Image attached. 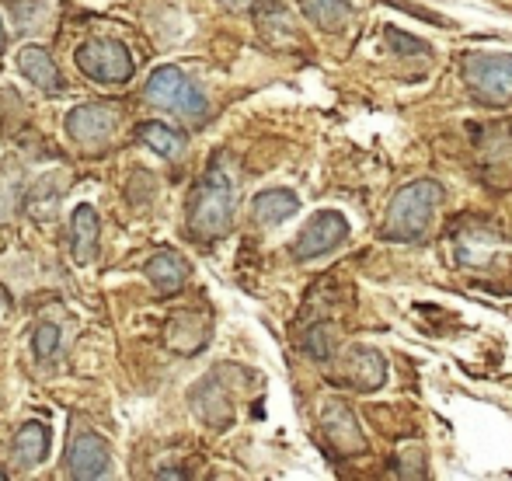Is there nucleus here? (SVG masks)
I'll list each match as a JSON object with an SVG mask.
<instances>
[{
	"mask_svg": "<svg viewBox=\"0 0 512 481\" xmlns=\"http://www.w3.org/2000/svg\"><path fill=\"white\" fill-rule=\"evenodd\" d=\"M234 178L227 175L223 164H209L206 175L199 178L196 192L189 199V231L199 241H216L230 231L234 220Z\"/></svg>",
	"mask_w": 512,
	"mask_h": 481,
	"instance_id": "nucleus-1",
	"label": "nucleus"
},
{
	"mask_svg": "<svg viewBox=\"0 0 512 481\" xmlns=\"http://www.w3.org/2000/svg\"><path fill=\"white\" fill-rule=\"evenodd\" d=\"M443 203V185L436 178H415L411 185L391 199V210L384 220V238L391 241H418L425 238L432 217Z\"/></svg>",
	"mask_w": 512,
	"mask_h": 481,
	"instance_id": "nucleus-2",
	"label": "nucleus"
},
{
	"mask_svg": "<svg viewBox=\"0 0 512 481\" xmlns=\"http://www.w3.org/2000/svg\"><path fill=\"white\" fill-rule=\"evenodd\" d=\"M143 98L157 109L178 112L185 122H203L209 116L206 95L178 67H157L143 84Z\"/></svg>",
	"mask_w": 512,
	"mask_h": 481,
	"instance_id": "nucleus-3",
	"label": "nucleus"
},
{
	"mask_svg": "<svg viewBox=\"0 0 512 481\" xmlns=\"http://www.w3.org/2000/svg\"><path fill=\"white\" fill-rule=\"evenodd\" d=\"M464 81L474 98L485 105L512 102V56L506 53H471L464 60Z\"/></svg>",
	"mask_w": 512,
	"mask_h": 481,
	"instance_id": "nucleus-4",
	"label": "nucleus"
},
{
	"mask_svg": "<svg viewBox=\"0 0 512 481\" xmlns=\"http://www.w3.org/2000/svg\"><path fill=\"white\" fill-rule=\"evenodd\" d=\"M74 63L84 77H91V81H98V84H126L136 70L129 49L115 39L84 42V46L74 53Z\"/></svg>",
	"mask_w": 512,
	"mask_h": 481,
	"instance_id": "nucleus-5",
	"label": "nucleus"
},
{
	"mask_svg": "<svg viewBox=\"0 0 512 481\" xmlns=\"http://www.w3.org/2000/svg\"><path fill=\"white\" fill-rule=\"evenodd\" d=\"M63 471H67V478L81 481L105 478L112 471V457H108L102 436L91 433V429H81V433L70 436L67 450H63Z\"/></svg>",
	"mask_w": 512,
	"mask_h": 481,
	"instance_id": "nucleus-6",
	"label": "nucleus"
},
{
	"mask_svg": "<svg viewBox=\"0 0 512 481\" xmlns=\"http://www.w3.org/2000/svg\"><path fill=\"white\" fill-rule=\"evenodd\" d=\"M345 238H349V220L335 210H324L297 234V241H293V258H300V262L321 258V255H328V251H335Z\"/></svg>",
	"mask_w": 512,
	"mask_h": 481,
	"instance_id": "nucleus-7",
	"label": "nucleus"
},
{
	"mask_svg": "<svg viewBox=\"0 0 512 481\" xmlns=\"http://www.w3.org/2000/svg\"><path fill=\"white\" fill-rule=\"evenodd\" d=\"M119 129V116H115L108 105H81L67 116V136L77 143V147H102L115 136Z\"/></svg>",
	"mask_w": 512,
	"mask_h": 481,
	"instance_id": "nucleus-8",
	"label": "nucleus"
},
{
	"mask_svg": "<svg viewBox=\"0 0 512 481\" xmlns=\"http://www.w3.org/2000/svg\"><path fill=\"white\" fill-rule=\"evenodd\" d=\"M321 429L328 436V443L338 450L342 457H352V454H363L366 450V440H363V429L356 422V412L342 401H328L321 412Z\"/></svg>",
	"mask_w": 512,
	"mask_h": 481,
	"instance_id": "nucleus-9",
	"label": "nucleus"
},
{
	"mask_svg": "<svg viewBox=\"0 0 512 481\" xmlns=\"http://www.w3.org/2000/svg\"><path fill=\"white\" fill-rule=\"evenodd\" d=\"M98 234H102V220H98L95 206L81 203L70 213V258L77 265H88L98 255Z\"/></svg>",
	"mask_w": 512,
	"mask_h": 481,
	"instance_id": "nucleus-10",
	"label": "nucleus"
},
{
	"mask_svg": "<svg viewBox=\"0 0 512 481\" xmlns=\"http://www.w3.org/2000/svg\"><path fill=\"white\" fill-rule=\"evenodd\" d=\"M18 74L28 77L39 91H49V95H60L63 81H60V70H56L53 56L46 53L42 46H21L18 49Z\"/></svg>",
	"mask_w": 512,
	"mask_h": 481,
	"instance_id": "nucleus-11",
	"label": "nucleus"
},
{
	"mask_svg": "<svg viewBox=\"0 0 512 481\" xmlns=\"http://www.w3.org/2000/svg\"><path fill=\"white\" fill-rule=\"evenodd\" d=\"M300 213V196L290 189H265L251 199V217L262 227H279Z\"/></svg>",
	"mask_w": 512,
	"mask_h": 481,
	"instance_id": "nucleus-12",
	"label": "nucleus"
},
{
	"mask_svg": "<svg viewBox=\"0 0 512 481\" xmlns=\"http://www.w3.org/2000/svg\"><path fill=\"white\" fill-rule=\"evenodd\" d=\"M342 377L349 380L356 391H377V387H384V380H387V363L377 349L356 346L349 353V363H345Z\"/></svg>",
	"mask_w": 512,
	"mask_h": 481,
	"instance_id": "nucleus-13",
	"label": "nucleus"
},
{
	"mask_svg": "<svg viewBox=\"0 0 512 481\" xmlns=\"http://www.w3.org/2000/svg\"><path fill=\"white\" fill-rule=\"evenodd\" d=\"M192 405H196L199 419H203L206 426L223 429L230 419H234V405H230V398H227V391H223V384H216L213 377L203 380V384L196 387V394H192Z\"/></svg>",
	"mask_w": 512,
	"mask_h": 481,
	"instance_id": "nucleus-14",
	"label": "nucleus"
},
{
	"mask_svg": "<svg viewBox=\"0 0 512 481\" xmlns=\"http://www.w3.org/2000/svg\"><path fill=\"white\" fill-rule=\"evenodd\" d=\"M46 454H49V429L39 419L25 422L18 429V436H14V464L18 468H35V464L46 461Z\"/></svg>",
	"mask_w": 512,
	"mask_h": 481,
	"instance_id": "nucleus-15",
	"label": "nucleus"
},
{
	"mask_svg": "<svg viewBox=\"0 0 512 481\" xmlns=\"http://www.w3.org/2000/svg\"><path fill=\"white\" fill-rule=\"evenodd\" d=\"M147 279L157 286L161 293H175L185 286V279H189V265L182 262V258L175 255V251H157L154 258L147 262Z\"/></svg>",
	"mask_w": 512,
	"mask_h": 481,
	"instance_id": "nucleus-16",
	"label": "nucleus"
},
{
	"mask_svg": "<svg viewBox=\"0 0 512 481\" xmlns=\"http://www.w3.org/2000/svg\"><path fill=\"white\" fill-rule=\"evenodd\" d=\"M300 11L324 32H345L352 25V4L345 0H300Z\"/></svg>",
	"mask_w": 512,
	"mask_h": 481,
	"instance_id": "nucleus-17",
	"label": "nucleus"
},
{
	"mask_svg": "<svg viewBox=\"0 0 512 481\" xmlns=\"http://www.w3.org/2000/svg\"><path fill=\"white\" fill-rule=\"evenodd\" d=\"M136 140L143 143V147H150L154 154L168 157V161H175V157H182L185 150V136L175 133L171 126H164V122H140L136 126Z\"/></svg>",
	"mask_w": 512,
	"mask_h": 481,
	"instance_id": "nucleus-18",
	"label": "nucleus"
},
{
	"mask_svg": "<svg viewBox=\"0 0 512 481\" xmlns=\"http://www.w3.org/2000/svg\"><path fill=\"white\" fill-rule=\"evenodd\" d=\"M56 346H60V328L56 325H39L35 328V339H32V349L39 360H49V356L56 353Z\"/></svg>",
	"mask_w": 512,
	"mask_h": 481,
	"instance_id": "nucleus-19",
	"label": "nucleus"
},
{
	"mask_svg": "<svg viewBox=\"0 0 512 481\" xmlns=\"http://www.w3.org/2000/svg\"><path fill=\"white\" fill-rule=\"evenodd\" d=\"M307 353L321 363L331 360V353H335V339H331L328 328H314V332L307 335Z\"/></svg>",
	"mask_w": 512,
	"mask_h": 481,
	"instance_id": "nucleus-20",
	"label": "nucleus"
},
{
	"mask_svg": "<svg viewBox=\"0 0 512 481\" xmlns=\"http://www.w3.org/2000/svg\"><path fill=\"white\" fill-rule=\"evenodd\" d=\"M387 42H391L398 53H405V56H418V53H425V46L418 39H411V35L405 32H398V28H387Z\"/></svg>",
	"mask_w": 512,
	"mask_h": 481,
	"instance_id": "nucleus-21",
	"label": "nucleus"
},
{
	"mask_svg": "<svg viewBox=\"0 0 512 481\" xmlns=\"http://www.w3.org/2000/svg\"><path fill=\"white\" fill-rule=\"evenodd\" d=\"M223 7H230V11H244V7L251 4V0H220Z\"/></svg>",
	"mask_w": 512,
	"mask_h": 481,
	"instance_id": "nucleus-22",
	"label": "nucleus"
},
{
	"mask_svg": "<svg viewBox=\"0 0 512 481\" xmlns=\"http://www.w3.org/2000/svg\"><path fill=\"white\" fill-rule=\"evenodd\" d=\"M7 49V28H4V21H0V53Z\"/></svg>",
	"mask_w": 512,
	"mask_h": 481,
	"instance_id": "nucleus-23",
	"label": "nucleus"
}]
</instances>
